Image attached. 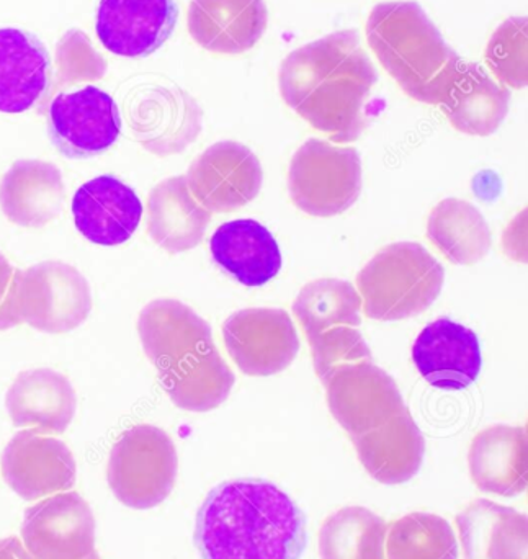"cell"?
<instances>
[{
	"instance_id": "cell-25",
	"label": "cell",
	"mask_w": 528,
	"mask_h": 559,
	"mask_svg": "<svg viewBox=\"0 0 528 559\" xmlns=\"http://www.w3.org/2000/svg\"><path fill=\"white\" fill-rule=\"evenodd\" d=\"M209 222L212 213L192 195L183 176L163 180L147 197V233L169 254L195 249Z\"/></svg>"
},
{
	"instance_id": "cell-37",
	"label": "cell",
	"mask_w": 528,
	"mask_h": 559,
	"mask_svg": "<svg viewBox=\"0 0 528 559\" xmlns=\"http://www.w3.org/2000/svg\"><path fill=\"white\" fill-rule=\"evenodd\" d=\"M0 559H35L26 551L19 538L10 537L0 540Z\"/></svg>"
},
{
	"instance_id": "cell-5",
	"label": "cell",
	"mask_w": 528,
	"mask_h": 559,
	"mask_svg": "<svg viewBox=\"0 0 528 559\" xmlns=\"http://www.w3.org/2000/svg\"><path fill=\"white\" fill-rule=\"evenodd\" d=\"M445 271L416 242H396L379 252L357 277L363 311L375 321H403L421 314L439 298Z\"/></svg>"
},
{
	"instance_id": "cell-4",
	"label": "cell",
	"mask_w": 528,
	"mask_h": 559,
	"mask_svg": "<svg viewBox=\"0 0 528 559\" xmlns=\"http://www.w3.org/2000/svg\"><path fill=\"white\" fill-rule=\"evenodd\" d=\"M367 38L409 97L429 105L445 100L464 61L419 3H380L370 13Z\"/></svg>"
},
{
	"instance_id": "cell-24",
	"label": "cell",
	"mask_w": 528,
	"mask_h": 559,
	"mask_svg": "<svg viewBox=\"0 0 528 559\" xmlns=\"http://www.w3.org/2000/svg\"><path fill=\"white\" fill-rule=\"evenodd\" d=\"M352 442L363 468L383 485L409 481L424 462V436L408 409Z\"/></svg>"
},
{
	"instance_id": "cell-16",
	"label": "cell",
	"mask_w": 528,
	"mask_h": 559,
	"mask_svg": "<svg viewBox=\"0 0 528 559\" xmlns=\"http://www.w3.org/2000/svg\"><path fill=\"white\" fill-rule=\"evenodd\" d=\"M77 231L92 245H124L140 228L143 203L118 177L105 174L79 187L72 199Z\"/></svg>"
},
{
	"instance_id": "cell-34",
	"label": "cell",
	"mask_w": 528,
	"mask_h": 559,
	"mask_svg": "<svg viewBox=\"0 0 528 559\" xmlns=\"http://www.w3.org/2000/svg\"><path fill=\"white\" fill-rule=\"evenodd\" d=\"M308 342L313 354L314 370L323 384H326L339 368L370 364L373 360L372 350L362 332L350 325L327 329L316 337L308 338Z\"/></svg>"
},
{
	"instance_id": "cell-31",
	"label": "cell",
	"mask_w": 528,
	"mask_h": 559,
	"mask_svg": "<svg viewBox=\"0 0 528 559\" xmlns=\"http://www.w3.org/2000/svg\"><path fill=\"white\" fill-rule=\"evenodd\" d=\"M362 298L352 283L337 278H321L308 283L295 299L293 312L303 325L308 338L336 325L357 328Z\"/></svg>"
},
{
	"instance_id": "cell-22",
	"label": "cell",
	"mask_w": 528,
	"mask_h": 559,
	"mask_svg": "<svg viewBox=\"0 0 528 559\" xmlns=\"http://www.w3.org/2000/svg\"><path fill=\"white\" fill-rule=\"evenodd\" d=\"M62 173L51 163L16 160L0 180V209L13 225L43 228L64 209Z\"/></svg>"
},
{
	"instance_id": "cell-2",
	"label": "cell",
	"mask_w": 528,
	"mask_h": 559,
	"mask_svg": "<svg viewBox=\"0 0 528 559\" xmlns=\"http://www.w3.org/2000/svg\"><path fill=\"white\" fill-rule=\"evenodd\" d=\"M307 544L303 512L264 479L216 486L196 514L195 545L202 559H300Z\"/></svg>"
},
{
	"instance_id": "cell-36",
	"label": "cell",
	"mask_w": 528,
	"mask_h": 559,
	"mask_svg": "<svg viewBox=\"0 0 528 559\" xmlns=\"http://www.w3.org/2000/svg\"><path fill=\"white\" fill-rule=\"evenodd\" d=\"M19 275V269L13 267L0 252V331L22 324L16 309Z\"/></svg>"
},
{
	"instance_id": "cell-29",
	"label": "cell",
	"mask_w": 528,
	"mask_h": 559,
	"mask_svg": "<svg viewBox=\"0 0 528 559\" xmlns=\"http://www.w3.org/2000/svg\"><path fill=\"white\" fill-rule=\"evenodd\" d=\"M428 236L455 265H473L490 254L493 238L480 210L465 200L447 199L432 210Z\"/></svg>"
},
{
	"instance_id": "cell-18",
	"label": "cell",
	"mask_w": 528,
	"mask_h": 559,
	"mask_svg": "<svg viewBox=\"0 0 528 559\" xmlns=\"http://www.w3.org/2000/svg\"><path fill=\"white\" fill-rule=\"evenodd\" d=\"M202 108L182 88H153L131 111L134 138L160 157L183 153L202 133Z\"/></svg>"
},
{
	"instance_id": "cell-9",
	"label": "cell",
	"mask_w": 528,
	"mask_h": 559,
	"mask_svg": "<svg viewBox=\"0 0 528 559\" xmlns=\"http://www.w3.org/2000/svg\"><path fill=\"white\" fill-rule=\"evenodd\" d=\"M48 136L68 159H91L107 153L121 134L117 102L95 85L58 92L46 107Z\"/></svg>"
},
{
	"instance_id": "cell-21",
	"label": "cell",
	"mask_w": 528,
	"mask_h": 559,
	"mask_svg": "<svg viewBox=\"0 0 528 559\" xmlns=\"http://www.w3.org/2000/svg\"><path fill=\"white\" fill-rule=\"evenodd\" d=\"M264 0H192L189 32L206 51L239 55L254 48L265 29Z\"/></svg>"
},
{
	"instance_id": "cell-7",
	"label": "cell",
	"mask_w": 528,
	"mask_h": 559,
	"mask_svg": "<svg viewBox=\"0 0 528 559\" xmlns=\"http://www.w3.org/2000/svg\"><path fill=\"white\" fill-rule=\"evenodd\" d=\"M291 202L307 215L329 218L352 209L362 192V160L353 147L308 140L288 173Z\"/></svg>"
},
{
	"instance_id": "cell-6",
	"label": "cell",
	"mask_w": 528,
	"mask_h": 559,
	"mask_svg": "<svg viewBox=\"0 0 528 559\" xmlns=\"http://www.w3.org/2000/svg\"><path fill=\"white\" fill-rule=\"evenodd\" d=\"M177 469L179 456L169 433L143 424L127 430L111 449L108 486L121 504L146 511L169 498Z\"/></svg>"
},
{
	"instance_id": "cell-13",
	"label": "cell",
	"mask_w": 528,
	"mask_h": 559,
	"mask_svg": "<svg viewBox=\"0 0 528 559\" xmlns=\"http://www.w3.org/2000/svg\"><path fill=\"white\" fill-rule=\"evenodd\" d=\"M22 540L35 559H84L95 551V518L77 492H58L26 509Z\"/></svg>"
},
{
	"instance_id": "cell-20",
	"label": "cell",
	"mask_w": 528,
	"mask_h": 559,
	"mask_svg": "<svg viewBox=\"0 0 528 559\" xmlns=\"http://www.w3.org/2000/svg\"><path fill=\"white\" fill-rule=\"evenodd\" d=\"M13 426L38 433H64L77 409V394L64 374L51 368L22 371L7 391Z\"/></svg>"
},
{
	"instance_id": "cell-15",
	"label": "cell",
	"mask_w": 528,
	"mask_h": 559,
	"mask_svg": "<svg viewBox=\"0 0 528 559\" xmlns=\"http://www.w3.org/2000/svg\"><path fill=\"white\" fill-rule=\"evenodd\" d=\"M177 19L176 0H100L95 32L111 55L146 58L170 38Z\"/></svg>"
},
{
	"instance_id": "cell-26",
	"label": "cell",
	"mask_w": 528,
	"mask_h": 559,
	"mask_svg": "<svg viewBox=\"0 0 528 559\" xmlns=\"http://www.w3.org/2000/svg\"><path fill=\"white\" fill-rule=\"evenodd\" d=\"M526 427L493 426L475 437L468 453L471 478L483 492L516 498L527 489Z\"/></svg>"
},
{
	"instance_id": "cell-17",
	"label": "cell",
	"mask_w": 528,
	"mask_h": 559,
	"mask_svg": "<svg viewBox=\"0 0 528 559\" xmlns=\"http://www.w3.org/2000/svg\"><path fill=\"white\" fill-rule=\"evenodd\" d=\"M412 360L429 384L445 391L471 386L483 365L478 335L447 318L422 329L412 347Z\"/></svg>"
},
{
	"instance_id": "cell-11",
	"label": "cell",
	"mask_w": 528,
	"mask_h": 559,
	"mask_svg": "<svg viewBox=\"0 0 528 559\" xmlns=\"http://www.w3.org/2000/svg\"><path fill=\"white\" fill-rule=\"evenodd\" d=\"M324 386L331 413L350 439L408 409L396 381L373 361L339 368Z\"/></svg>"
},
{
	"instance_id": "cell-19",
	"label": "cell",
	"mask_w": 528,
	"mask_h": 559,
	"mask_svg": "<svg viewBox=\"0 0 528 559\" xmlns=\"http://www.w3.org/2000/svg\"><path fill=\"white\" fill-rule=\"evenodd\" d=\"M51 88V58L41 39L20 28H0V114H25Z\"/></svg>"
},
{
	"instance_id": "cell-8",
	"label": "cell",
	"mask_w": 528,
	"mask_h": 559,
	"mask_svg": "<svg viewBox=\"0 0 528 559\" xmlns=\"http://www.w3.org/2000/svg\"><path fill=\"white\" fill-rule=\"evenodd\" d=\"M20 321L46 334H64L87 321L92 292L87 278L59 261L20 271L16 285Z\"/></svg>"
},
{
	"instance_id": "cell-14",
	"label": "cell",
	"mask_w": 528,
	"mask_h": 559,
	"mask_svg": "<svg viewBox=\"0 0 528 559\" xmlns=\"http://www.w3.org/2000/svg\"><path fill=\"white\" fill-rule=\"evenodd\" d=\"M2 475L20 498L36 501L69 491L75 485L77 466L64 442L26 429L3 450Z\"/></svg>"
},
{
	"instance_id": "cell-33",
	"label": "cell",
	"mask_w": 528,
	"mask_h": 559,
	"mask_svg": "<svg viewBox=\"0 0 528 559\" xmlns=\"http://www.w3.org/2000/svg\"><path fill=\"white\" fill-rule=\"evenodd\" d=\"M527 16L507 19L491 36L487 62L503 84L526 88L528 84Z\"/></svg>"
},
{
	"instance_id": "cell-30",
	"label": "cell",
	"mask_w": 528,
	"mask_h": 559,
	"mask_svg": "<svg viewBox=\"0 0 528 559\" xmlns=\"http://www.w3.org/2000/svg\"><path fill=\"white\" fill-rule=\"evenodd\" d=\"M388 524L365 508L334 512L320 531L321 559H386Z\"/></svg>"
},
{
	"instance_id": "cell-3",
	"label": "cell",
	"mask_w": 528,
	"mask_h": 559,
	"mask_svg": "<svg viewBox=\"0 0 528 559\" xmlns=\"http://www.w3.org/2000/svg\"><path fill=\"white\" fill-rule=\"evenodd\" d=\"M144 354L167 396L180 409L208 413L221 406L236 383L213 341L212 328L177 299H154L137 319Z\"/></svg>"
},
{
	"instance_id": "cell-32",
	"label": "cell",
	"mask_w": 528,
	"mask_h": 559,
	"mask_svg": "<svg viewBox=\"0 0 528 559\" xmlns=\"http://www.w3.org/2000/svg\"><path fill=\"white\" fill-rule=\"evenodd\" d=\"M385 555L386 559H458L457 537L445 519L412 512L389 525Z\"/></svg>"
},
{
	"instance_id": "cell-10",
	"label": "cell",
	"mask_w": 528,
	"mask_h": 559,
	"mask_svg": "<svg viewBox=\"0 0 528 559\" xmlns=\"http://www.w3.org/2000/svg\"><path fill=\"white\" fill-rule=\"evenodd\" d=\"M223 337L226 350L249 377L280 373L300 352L297 329L284 309L249 308L235 312L223 324Z\"/></svg>"
},
{
	"instance_id": "cell-12",
	"label": "cell",
	"mask_w": 528,
	"mask_h": 559,
	"mask_svg": "<svg viewBox=\"0 0 528 559\" xmlns=\"http://www.w3.org/2000/svg\"><path fill=\"white\" fill-rule=\"evenodd\" d=\"M185 179L192 195L209 213H229L259 195L264 173L261 160L248 146L221 141L193 160Z\"/></svg>"
},
{
	"instance_id": "cell-35",
	"label": "cell",
	"mask_w": 528,
	"mask_h": 559,
	"mask_svg": "<svg viewBox=\"0 0 528 559\" xmlns=\"http://www.w3.org/2000/svg\"><path fill=\"white\" fill-rule=\"evenodd\" d=\"M58 75L55 91L82 81H97L107 72V62L92 48L91 39L79 29H69L56 49Z\"/></svg>"
},
{
	"instance_id": "cell-23",
	"label": "cell",
	"mask_w": 528,
	"mask_h": 559,
	"mask_svg": "<svg viewBox=\"0 0 528 559\" xmlns=\"http://www.w3.org/2000/svg\"><path fill=\"white\" fill-rule=\"evenodd\" d=\"M213 262L244 286L265 285L280 274L281 252L274 235L255 219L225 223L209 239Z\"/></svg>"
},
{
	"instance_id": "cell-1",
	"label": "cell",
	"mask_w": 528,
	"mask_h": 559,
	"mask_svg": "<svg viewBox=\"0 0 528 559\" xmlns=\"http://www.w3.org/2000/svg\"><path fill=\"white\" fill-rule=\"evenodd\" d=\"M379 74L353 29L295 49L281 62L285 104L334 143H352L367 128L365 104Z\"/></svg>"
},
{
	"instance_id": "cell-28",
	"label": "cell",
	"mask_w": 528,
	"mask_h": 559,
	"mask_svg": "<svg viewBox=\"0 0 528 559\" xmlns=\"http://www.w3.org/2000/svg\"><path fill=\"white\" fill-rule=\"evenodd\" d=\"M509 104V88L493 81L478 62H461L441 107L455 130L471 136H490L506 120Z\"/></svg>"
},
{
	"instance_id": "cell-38",
	"label": "cell",
	"mask_w": 528,
	"mask_h": 559,
	"mask_svg": "<svg viewBox=\"0 0 528 559\" xmlns=\"http://www.w3.org/2000/svg\"><path fill=\"white\" fill-rule=\"evenodd\" d=\"M84 559H100V557H98L97 551H94V554L88 555V557Z\"/></svg>"
},
{
	"instance_id": "cell-27",
	"label": "cell",
	"mask_w": 528,
	"mask_h": 559,
	"mask_svg": "<svg viewBox=\"0 0 528 559\" xmlns=\"http://www.w3.org/2000/svg\"><path fill=\"white\" fill-rule=\"evenodd\" d=\"M464 559H528V519L516 509L477 499L457 515Z\"/></svg>"
}]
</instances>
